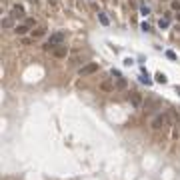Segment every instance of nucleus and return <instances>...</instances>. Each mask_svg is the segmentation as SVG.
<instances>
[{
    "mask_svg": "<svg viewBox=\"0 0 180 180\" xmlns=\"http://www.w3.org/2000/svg\"><path fill=\"white\" fill-rule=\"evenodd\" d=\"M98 20H100V24H102V26H108V24H110V18H108L104 12H98Z\"/></svg>",
    "mask_w": 180,
    "mask_h": 180,
    "instance_id": "ddd939ff",
    "label": "nucleus"
},
{
    "mask_svg": "<svg viewBox=\"0 0 180 180\" xmlns=\"http://www.w3.org/2000/svg\"><path fill=\"white\" fill-rule=\"evenodd\" d=\"M64 40H66V32H62V30H60V32H54L52 36H50V38H48V42H44V46H42V50H50V52H52L54 48H58V46H62V44H64Z\"/></svg>",
    "mask_w": 180,
    "mask_h": 180,
    "instance_id": "f257e3e1",
    "label": "nucleus"
},
{
    "mask_svg": "<svg viewBox=\"0 0 180 180\" xmlns=\"http://www.w3.org/2000/svg\"><path fill=\"white\" fill-rule=\"evenodd\" d=\"M168 26H170V22H168L166 18H160L158 20V28H162V30H164V28H168Z\"/></svg>",
    "mask_w": 180,
    "mask_h": 180,
    "instance_id": "f3484780",
    "label": "nucleus"
},
{
    "mask_svg": "<svg viewBox=\"0 0 180 180\" xmlns=\"http://www.w3.org/2000/svg\"><path fill=\"white\" fill-rule=\"evenodd\" d=\"M166 114L164 112H156L152 116V118H150V128H152V130H162V128H164V124H166Z\"/></svg>",
    "mask_w": 180,
    "mask_h": 180,
    "instance_id": "7ed1b4c3",
    "label": "nucleus"
},
{
    "mask_svg": "<svg viewBox=\"0 0 180 180\" xmlns=\"http://www.w3.org/2000/svg\"><path fill=\"white\" fill-rule=\"evenodd\" d=\"M10 16H12V18H24V8L20 6V4H14V6L10 8Z\"/></svg>",
    "mask_w": 180,
    "mask_h": 180,
    "instance_id": "9d476101",
    "label": "nucleus"
},
{
    "mask_svg": "<svg viewBox=\"0 0 180 180\" xmlns=\"http://www.w3.org/2000/svg\"><path fill=\"white\" fill-rule=\"evenodd\" d=\"M14 26V18L12 16H8V18L2 20V28H12Z\"/></svg>",
    "mask_w": 180,
    "mask_h": 180,
    "instance_id": "2eb2a0df",
    "label": "nucleus"
},
{
    "mask_svg": "<svg viewBox=\"0 0 180 180\" xmlns=\"http://www.w3.org/2000/svg\"><path fill=\"white\" fill-rule=\"evenodd\" d=\"M178 92H180V90H178Z\"/></svg>",
    "mask_w": 180,
    "mask_h": 180,
    "instance_id": "a878e982",
    "label": "nucleus"
},
{
    "mask_svg": "<svg viewBox=\"0 0 180 180\" xmlns=\"http://www.w3.org/2000/svg\"><path fill=\"white\" fill-rule=\"evenodd\" d=\"M154 80H156L158 84H166V82H168L166 74H162V72H156V76H154Z\"/></svg>",
    "mask_w": 180,
    "mask_h": 180,
    "instance_id": "4468645a",
    "label": "nucleus"
},
{
    "mask_svg": "<svg viewBox=\"0 0 180 180\" xmlns=\"http://www.w3.org/2000/svg\"><path fill=\"white\" fill-rule=\"evenodd\" d=\"M98 88H100V92H104V94H110V92H114V90H116L114 82H110V80H104V82H100Z\"/></svg>",
    "mask_w": 180,
    "mask_h": 180,
    "instance_id": "0eeeda50",
    "label": "nucleus"
},
{
    "mask_svg": "<svg viewBox=\"0 0 180 180\" xmlns=\"http://www.w3.org/2000/svg\"><path fill=\"white\" fill-rule=\"evenodd\" d=\"M158 106H160V98H156V96H152V98H144V104H142V108H144V114L158 110Z\"/></svg>",
    "mask_w": 180,
    "mask_h": 180,
    "instance_id": "20e7f679",
    "label": "nucleus"
},
{
    "mask_svg": "<svg viewBox=\"0 0 180 180\" xmlns=\"http://www.w3.org/2000/svg\"><path fill=\"white\" fill-rule=\"evenodd\" d=\"M170 8H172L174 12H180V2L178 0H172V2H170Z\"/></svg>",
    "mask_w": 180,
    "mask_h": 180,
    "instance_id": "a211bd4d",
    "label": "nucleus"
},
{
    "mask_svg": "<svg viewBox=\"0 0 180 180\" xmlns=\"http://www.w3.org/2000/svg\"><path fill=\"white\" fill-rule=\"evenodd\" d=\"M48 2V6L52 8V10H56V8H58V2H56V0H46Z\"/></svg>",
    "mask_w": 180,
    "mask_h": 180,
    "instance_id": "aec40b11",
    "label": "nucleus"
},
{
    "mask_svg": "<svg viewBox=\"0 0 180 180\" xmlns=\"http://www.w3.org/2000/svg\"><path fill=\"white\" fill-rule=\"evenodd\" d=\"M84 64H88V62H86V56L80 52V50H72V52H70V56H68V66H70V68H78V66L82 68Z\"/></svg>",
    "mask_w": 180,
    "mask_h": 180,
    "instance_id": "f03ea898",
    "label": "nucleus"
},
{
    "mask_svg": "<svg viewBox=\"0 0 180 180\" xmlns=\"http://www.w3.org/2000/svg\"><path fill=\"white\" fill-rule=\"evenodd\" d=\"M128 100H130V104H132L134 108H140L144 104V96H142L138 90H130V92H128Z\"/></svg>",
    "mask_w": 180,
    "mask_h": 180,
    "instance_id": "39448f33",
    "label": "nucleus"
},
{
    "mask_svg": "<svg viewBox=\"0 0 180 180\" xmlns=\"http://www.w3.org/2000/svg\"><path fill=\"white\" fill-rule=\"evenodd\" d=\"M14 32H16V36H24V34L32 32V28H28L26 24H16V26H14Z\"/></svg>",
    "mask_w": 180,
    "mask_h": 180,
    "instance_id": "9b49d317",
    "label": "nucleus"
},
{
    "mask_svg": "<svg viewBox=\"0 0 180 180\" xmlns=\"http://www.w3.org/2000/svg\"><path fill=\"white\" fill-rule=\"evenodd\" d=\"M140 82H142V84H146V86H150V84H152V80H150V78H148V76H146V74H140Z\"/></svg>",
    "mask_w": 180,
    "mask_h": 180,
    "instance_id": "dca6fc26",
    "label": "nucleus"
},
{
    "mask_svg": "<svg viewBox=\"0 0 180 180\" xmlns=\"http://www.w3.org/2000/svg\"><path fill=\"white\" fill-rule=\"evenodd\" d=\"M176 20H178V22H180V12H176Z\"/></svg>",
    "mask_w": 180,
    "mask_h": 180,
    "instance_id": "393cba45",
    "label": "nucleus"
},
{
    "mask_svg": "<svg viewBox=\"0 0 180 180\" xmlns=\"http://www.w3.org/2000/svg\"><path fill=\"white\" fill-rule=\"evenodd\" d=\"M98 70H100L98 62H88V64H84L82 68H78V74L80 76H90V74L98 72Z\"/></svg>",
    "mask_w": 180,
    "mask_h": 180,
    "instance_id": "423d86ee",
    "label": "nucleus"
},
{
    "mask_svg": "<svg viewBox=\"0 0 180 180\" xmlns=\"http://www.w3.org/2000/svg\"><path fill=\"white\" fill-rule=\"evenodd\" d=\"M126 78H124V76H122V78H118L116 80V82H114V86H116V90H124V88H126Z\"/></svg>",
    "mask_w": 180,
    "mask_h": 180,
    "instance_id": "f8f14e48",
    "label": "nucleus"
},
{
    "mask_svg": "<svg viewBox=\"0 0 180 180\" xmlns=\"http://www.w3.org/2000/svg\"><path fill=\"white\" fill-rule=\"evenodd\" d=\"M140 12H142V14H150V8H148V6H142V8H140Z\"/></svg>",
    "mask_w": 180,
    "mask_h": 180,
    "instance_id": "5701e85b",
    "label": "nucleus"
},
{
    "mask_svg": "<svg viewBox=\"0 0 180 180\" xmlns=\"http://www.w3.org/2000/svg\"><path fill=\"white\" fill-rule=\"evenodd\" d=\"M68 54H70V50H68V46H64V44L52 50V56H54V58H66Z\"/></svg>",
    "mask_w": 180,
    "mask_h": 180,
    "instance_id": "6e6552de",
    "label": "nucleus"
},
{
    "mask_svg": "<svg viewBox=\"0 0 180 180\" xmlns=\"http://www.w3.org/2000/svg\"><path fill=\"white\" fill-rule=\"evenodd\" d=\"M30 36H32V40H36V38H42V36H46V26H44V24H40V26L32 28Z\"/></svg>",
    "mask_w": 180,
    "mask_h": 180,
    "instance_id": "1a4fd4ad",
    "label": "nucleus"
},
{
    "mask_svg": "<svg viewBox=\"0 0 180 180\" xmlns=\"http://www.w3.org/2000/svg\"><path fill=\"white\" fill-rule=\"evenodd\" d=\"M166 56H168L170 60H176V54H174L172 50H166Z\"/></svg>",
    "mask_w": 180,
    "mask_h": 180,
    "instance_id": "4be33fe9",
    "label": "nucleus"
},
{
    "mask_svg": "<svg viewBox=\"0 0 180 180\" xmlns=\"http://www.w3.org/2000/svg\"><path fill=\"white\" fill-rule=\"evenodd\" d=\"M24 24H26L28 28H36V20H34V18H26V20H24Z\"/></svg>",
    "mask_w": 180,
    "mask_h": 180,
    "instance_id": "6ab92c4d",
    "label": "nucleus"
},
{
    "mask_svg": "<svg viewBox=\"0 0 180 180\" xmlns=\"http://www.w3.org/2000/svg\"><path fill=\"white\" fill-rule=\"evenodd\" d=\"M110 74H112L114 78H122V74H120L118 70H114V68H112V70H110Z\"/></svg>",
    "mask_w": 180,
    "mask_h": 180,
    "instance_id": "412c9836",
    "label": "nucleus"
},
{
    "mask_svg": "<svg viewBox=\"0 0 180 180\" xmlns=\"http://www.w3.org/2000/svg\"><path fill=\"white\" fill-rule=\"evenodd\" d=\"M176 120H178V128H180V112H178V116H176Z\"/></svg>",
    "mask_w": 180,
    "mask_h": 180,
    "instance_id": "b1692460",
    "label": "nucleus"
}]
</instances>
